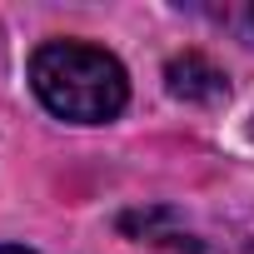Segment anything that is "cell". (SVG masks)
<instances>
[{"label": "cell", "instance_id": "cell-3", "mask_svg": "<svg viewBox=\"0 0 254 254\" xmlns=\"http://www.w3.org/2000/svg\"><path fill=\"white\" fill-rule=\"evenodd\" d=\"M0 254H35V249H20V244H0Z\"/></svg>", "mask_w": 254, "mask_h": 254}, {"label": "cell", "instance_id": "cell-1", "mask_svg": "<svg viewBox=\"0 0 254 254\" xmlns=\"http://www.w3.org/2000/svg\"><path fill=\"white\" fill-rule=\"evenodd\" d=\"M30 85L45 100L50 115L75 120V125H105L125 110L130 100V80L125 65L100 50V45H80V40H50L35 50L30 60Z\"/></svg>", "mask_w": 254, "mask_h": 254}, {"label": "cell", "instance_id": "cell-2", "mask_svg": "<svg viewBox=\"0 0 254 254\" xmlns=\"http://www.w3.org/2000/svg\"><path fill=\"white\" fill-rule=\"evenodd\" d=\"M170 95H180V100H219L224 95V75L204 60V55H180V60H170Z\"/></svg>", "mask_w": 254, "mask_h": 254}]
</instances>
